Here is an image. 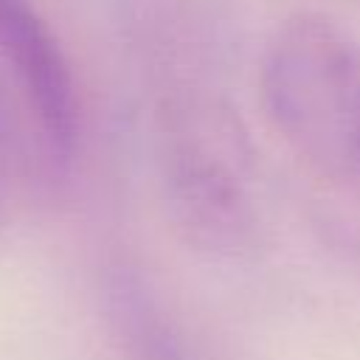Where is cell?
I'll list each match as a JSON object with an SVG mask.
<instances>
[{
	"label": "cell",
	"instance_id": "obj_1",
	"mask_svg": "<svg viewBox=\"0 0 360 360\" xmlns=\"http://www.w3.org/2000/svg\"><path fill=\"white\" fill-rule=\"evenodd\" d=\"M262 101L284 141L321 174L360 183V42L323 14H295L270 37Z\"/></svg>",
	"mask_w": 360,
	"mask_h": 360
},
{
	"label": "cell",
	"instance_id": "obj_2",
	"mask_svg": "<svg viewBox=\"0 0 360 360\" xmlns=\"http://www.w3.org/2000/svg\"><path fill=\"white\" fill-rule=\"evenodd\" d=\"M160 188L177 231L197 248L236 256L256 239L245 160L233 127L200 104H166L158 115Z\"/></svg>",
	"mask_w": 360,
	"mask_h": 360
},
{
	"label": "cell",
	"instance_id": "obj_3",
	"mask_svg": "<svg viewBox=\"0 0 360 360\" xmlns=\"http://www.w3.org/2000/svg\"><path fill=\"white\" fill-rule=\"evenodd\" d=\"M0 56L17 73L53 155L68 158L76 143V87L62 45L31 0H0Z\"/></svg>",
	"mask_w": 360,
	"mask_h": 360
},
{
	"label": "cell",
	"instance_id": "obj_4",
	"mask_svg": "<svg viewBox=\"0 0 360 360\" xmlns=\"http://www.w3.org/2000/svg\"><path fill=\"white\" fill-rule=\"evenodd\" d=\"M20 158V121L11 104V96L0 79V180L8 183Z\"/></svg>",
	"mask_w": 360,
	"mask_h": 360
},
{
	"label": "cell",
	"instance_id": "obj_5",
	"mask_svg": "<svg viewBox=\"0 0 360 360\" xmlns=\"http://www.w3.org/2000/svg\"><path fill=\"white\" fill-rule=\"evenodd\" d=\"M3 191H6V183L0 180V211H3Z\"/></svg>",
	"mask_w": 360,
	"mask_h": 360
}]
</instances>
